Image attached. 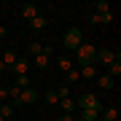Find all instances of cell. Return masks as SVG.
<instances>
[{
    "label": "cell",
    "mask_w": 121,
    "mask_h": 121,
    "mask_svg": "<svg viewBox=\"0 0 121 121\" xmlns=\"http://www.w3.org/2000/svg\"><path fill=\"white\" fill-rule=\"evenodd\" d=\"M27 51H30L32 56H38V54H43V43H38V40H32V43H30V48H27Z\"/></svg>",
    "instance_id": "obj_18"
},
{
    "label": "cell",
    "mask_w": 121,
    "mask_h": 121,
    "mask_svg": "<svg viewBox=\"0 0 121 121\" xmlns=\"http://www.w3.org/2000/svg\"><path fill=\"white\" fill-rule=\"evenodd\" d=\"M5 99H8V89H5V86H0V105H3Z\"/></svg>",
    "instance_id": "obj_25"
},
{
    "label": "cell",
    "mask_w": 121,
    "mask_h": 121,
    "mask_svg": "<svg viewBox=\"0 0 121 121\" xmlns=\"http://www.w3.org/2000/svg\"><path fill=\"white\" fill-rule=\"evenodd\" d=\"M83 121H99V110H81Z\"/></svg>",
    "instance_id": "obj_16"
},
{
    "label": "cell",
    "mask_w": 121,
    "mask_h": 121,
    "mask_svg": "<svg viewBox=\"0 0 121 121\" xmlns=\"http://www.w3.org/2000/svg\"><path fill=\"white\" fill-rule=\"evenodd\" d=\"M16 86L19 89H27V86H30V78H27V75H19L16 78Z\"/></svg>",
    "instance_id": "obj_22"
},
{
    "label": "cell",
    "mask_w": 121,
    "mask_h": 121,
    "mask_svg": "<svg viewBox=\"0 0 121 121\" xmlns=\"http://www.w3.org/2000/svg\"><path fill=\"white\" fill-rule=\"evenodd\" d=\"M89 22H91V24H102V13H94V11H91Z\"/></svg>",
    "instance_id": "obj_24"
},
{
    "label": "cell",
    "mask_w": 121,
    "mask_h": 121,
    "mask_svg": "<svg viewBox=\"0 0 121 121\" xmlns=\"http://www.w3.org/2000/svg\"><path fill=\"white\" fill-rule=\"evenodd\" d=\"M43 99H46L48 105H59V94H56V91H46V94H43Z\"/></svg>",
    "instance_id": "obj_19"
},
{
    "label": "cell",
    "mask_w": 121,
    "mask_h": 121,
    "mask_svg": "<svg viewBox=\"0 0 121 121\" xmlns=\"http://www.w3.org/2000/svg\"><path fill=\"white\" fill-rule=\"evenodd\" d=\"M59 110H62V113H73V110H75V99H73V97H62V99H59Z\"/></svg>",
    "instance_id": "obj_14"
},
{
    "label": "cell",
    "mask_w": 121,
    "mask_h": 121,
    "mask_svg": "<svg viewBox=\"0 0 121 121\" xmlns=\"http://www.w3.org/2000/svg\"><path fill=\"white\" fill-rule=\"evenodd\" d=\"M99 121H118V108H105V110H99Z\"/></svg>",
    "instance_id": "obj_12"
},
{
    "label": "cell",
    "mask_w": 121,
    "mask_h": 121,
    "mask_svg": "<svg viewBox=\"0 0 121 121\" xmlns=\"http://www.w3.org/2000/svg\"><path fill=\"white\" fill-rule=\"evenodd\" d=\"M94 56H97L94 43H86V40H83V43L75 48V59H78V65H94Z\"/></svg>",
    "instance_id": "obj_1"
},
{
    "label": "cell",
    "mask_w": 121,
    "mask_h": 121,
    "mask_svg": "<svg viewBox=\"0 0 121 121\" xmlns=\"http://www.w3.org/2000/svg\"><path fill=\"white\" fill-rule=\"evenodd\" d=\"M75 108H81V110H102V105H99V97H97V94L86 91V94L75 102Z\"/></svg>",
    "instance_id": "obj_3"
},
{
    "label": "cell",
    "mask_w": 121,
    "mask_h": 121,
    "mask_svg": "<svg viewBox=\"0 0 121 121\" xmlns=\"http://www.w3.org/2000/svg\"><path fill=\"white\" fill-rule=\"evenodd\" d=\"M78 75H81V81H94L99 73H97V67H94V65H81Z\"/></svg>",
    "instance_id": "obj_8"
},
{
    "label": "cell",
    "mask_w": 121,
    "mask_h": 121,
    "mask_svg": "<svg viewBox=\"0 0 121 121\" xmlns=\"http://www.w3.org/2000/svg\"><path fill=\"white\" fill-rule=\"evenodd\" d=\"M0 116H3V118H11L13 116V105L11 102H3V105H0Z\"/></svg>",
    "instance_id": "obj_17"
},
{
    "label": "cell",
    "mask_w": 121,
    "mask_h": 121,
    "mask_svg": "<svg viewBox=\"0 0 121 121\" xmlns=\"http://www.w3.org/2000/svg\"><path fill=\"white\" fill-rule=\"evenodd\" d=\"M108 11H110L108 0H97V3H94V13H108Z\"/></svg>",
    "instance_id": "obj_15"
},
{
    "label": "cell",
    "mask_w": 121,
    "mask_h": 121,
    "mask_svg": "<svg viewBox=\"0 0 121 121\" xmlns=\"http://www.w3.org/2000/svg\"><path fill=\"white\" fill-rule=\"evenodd\" d=\"M5 35H8V30H5V27H3V24H0V40H3V38H5Z\"/></svg>",
    "instance_id": "obj_27"
},
{
    "label": "cell",
    "mask_w": 121,
    "mask_h": 121,
    "mask_svg": "<svg viewBox=\"0 0 121 121\" xmlns=\"http://www.w3.org/2000/svg\"><path fill=\"white\" fill-rule=\"evenodd\" d=\"M40 13V8L35 3H27V5H22V19H27V22H32L35 16H38Z\"/></svg>",
    "instance_id": "obj_9"
},
{
    "label": "cell",
    "mask_w": 121,
    "mask_h": 121,
    "mask_svg": "<svg viewBox=\"0 0 121 121\" xmlns=\"http://www.w3.org/2000/svg\"><path fill=\"white\" fill-rule=\"evenodd\" d=\"M94 59H99L102 65H108V67H110L113 62H121V54H118V51H113V48H99Z\"/></svg>",
    "instance_id": "obj_4"
},
{
    "label": "cell",
    "mask_w": 121,
    "mask_h": 121,
    "mask_svg": "<svg viewBox=\"0 0 121 121\" xmlns=\"http://www.w3.org/2000/svg\"><path fill=\"white\" fill-rule=\"evenodd\" d=\"M83 43V32L78 30V27H73V30H67L65 32V38H62V46L67 48V51H75L78 46Z\"/></svg>",
    "instance_id": "obj_2"
},
{
    "label": "cell",
    "mask_w": 121,
    "mask_h": 121,
    "mask_svg": "<svg viewBox=\"0 0 121 121\" xmlns=\"http://www.w3.org/2000/svg\"><path fill=\"white\" fill-rule=\"evenodd\" d=\"M16 59H19V56H16V51H3V59H0V73H5V70H11Z\"/></svg>",
    "instance_id": "obj_7"
},
{
    "label": "cell",
    "mask_w": 121,
    "mask_h": 121,
    "mask_svg": "<svg viewBox=\"0 0 121 121\" xmlns=\"http://www.w3.org/2000/svg\"><path fill=\"white\" fill-rule=\"evenodd\" d=\"M75 116H70V113H62V116H59V121H73Z\"/></svg>",
    "instance_id": "obj_26"
},
{
    "label": "cell",
    "mask_w": 121,
    "mask_h": 121,
    "mask_svg": "<svg viewBox=\"0 0 121 121\" xmlns=\"http://www.w3.org/2000/svg\"><path fill=\"white\" fill-rule=\"evenodd\" d=\"M78 81H81V75H78V70L73 67V70L67 73V83H78Z\"/></svg>",
    "instance_id": "obj_21"
},
{
    "label": "cell",
    "mask_w": 121,
    "mask_h": 121,
    "mask_svg": "<svg viewBox=\"0 0 121 121\" xmlns=\"http://www.w3.org/2000/svg\"><path fill=\"white\" fill-rule=\"evenodd\" d=\"M32 102H38V91H35L32 86H27L19 91V99H16V105H32Z\"/></svg>",
    "instance_id": "obj_5"
},
{
    "label": "cell",
    "mask_w": 121,
    "mask_h": 121,
    "mask_svg": "<svg viewBox=\"0 0 121 121\" xmlns=\"http://www.w3.org/2000/svg\"><path fill=\"white\" fill-rule=\"evenodd\" d=\"M19 91H22V89H19L16 83H13V86H8V99H11L13 105H16V99H19Z\"/></svg>",
    "instance_id": "obj_20"
},
{
    "label": "cell",
    "mask_w": 121,
    "mask_h": 121,
    "mask_svg": "<svg viewBox=\"0 0 121 121\" xmlns=\"http://www.w3.org/2000/svg\"><path fill=\"white\" fill-rule=\"evenodd\" d=\"M27 70H30V59H27V56H19L16 62H13V67L8 70V73H13V75H27Z\"/></svg>",
    "instance_id": "obj_6"
},
{
    "label": "cell",
    "mask_w": 121,
    "mask_h": 121,
    "mask_svg": "<svg viewBox=\"0 0 121 121\" xmlns=\"http://www.w3.org/2000/svg\"><path fill=\"white\" fill-rule=\"evenodd\" d=\"M54 91L59 94V99H62V97H70V86H67V83H65V86H59V89H54Z\"/></svg>",
    "instance_id": "obj_23"
},
{
    "label": "cell",
    "mask_w": 121,
    "mask_h": 121,
    "mask_svg": "<svg viewBox=\"0 0 121 121\" xmlns=\"http://www.w3.org/2000/svg\"><path fill=\"white\" fill-rule=\"evenodd\" d=\"M97 83H99V89L110 91V89H113V83H116V81H113V78H110L108 73H102V75H97Z\"/></svg>",
    "instance_id": "obj_13"
},
{
    "label": "cell",
    "mask_w": 121,
    "mask_h": 121,
    "mask_svg": "<svg viewBox=\"0 0 121 121\" xmlns=\"http://www.w3.org/2000/svg\"><path fill=\"white\" fill-rule=\"evenodd\" d=\"M56 67L62 70V73H70V70H73V56H67V54H62V56H56Z\"/></svg>",
    "instance_id": "obj_10"
},
{
    "label": "cell",
    "mask_w": 121,
    "mask_h": 121,
    "mask_svg": "<svg viewBox=\"0 0 121 121\" xmlns=\"http://www.w3.org/2000/svg\"><path fill=\"white\" fill-rule=\"evenodd\" d=\"M46 27H48V16L46 13H38V16L30 22V30H46Z\"/></svg>",
    "instance_id": "obj_11"
},
{
    "label": "cell",
    "mask_w": 121,
    "mask_h": 121,
    "mask_svg": "<svg viewBox=\"0 0 121 121\" xmlns=\"http://www.w3.org/2000/svg\"><path fill=\"white\" fill-rule=\"evenodd\" d=\"M73 121H83V118H81V116H75V118H73Z\"/></svg>",
    "instance_id": "obj_28"
}]
</instances>
